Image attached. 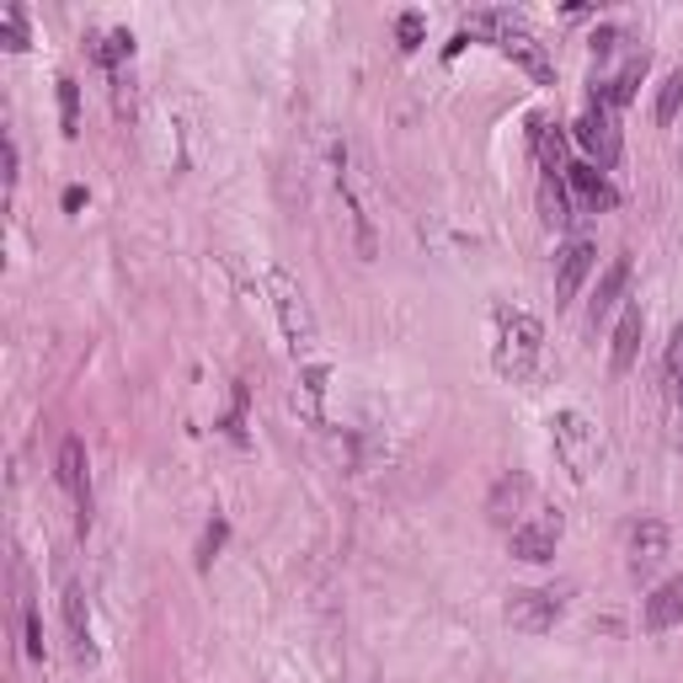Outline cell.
Instances as JSON below:
<instances>
[{
  "label": "cell",
  "mask_w": 683,
  "mask_h": 683,
  "mask_svg": "<svg viewBox=\"0 0 683 683\" xmlns=\"http://www.w3.org/2000/svg\"><path fill=\"white\" fill-rule=\"evenodd\" d=\"M641 331H646L641 305H625V310H619V326H614V353H608V368H614V374H630V363L641 353Z\"/></svg>",
  "instance_id": "4fadbf2b"
},
{
  "label": "cell",
  "mask_w": 683,
  "mask_h": 683,
  "mask_svg": "<svg viewBox=\"0 0 683 683\" xmlns=\"http://www.w3.org/2000/svg\"><path fill=\"white\" fill-rule=\"evenodd\" d=\"M528 497H534V481H528L523 470L502 476V481L491 486V497H486V519L497 523V528H519L523 508H528Z\"/></svg>",
  "instance_id": "8fae6325"
},
{
  "label": "cell",
  "mask_w": 683,
  "mask_h": 683,
  "mask_svg": "<svg viewBox=\"0 0 683 683\" xmlns=\"http://www.w3.org/2000/svg\"><path fill=\"white\" fill-rule=\"evenodd\" d=\"M27 657H43V625L33 608H27Z\"/></svg>",
  "instance_id": "d4e9b609"
},
{
  "label": "cell",
  "mask_w": 683,
  "mask_h": 683,
  "mask_svg": "<svg viewBox=\"0 0 683 683\" xmlns=\"http://www.w3.org/2000/svg\"><path fill=\"white\" fill-rule=\"evenodd\" d=\"M577 145L593 156L599 166H614L619 161V123H614V107H603V102H593L582 118H577Z\"/></svg>",
  "instance_id": "ba28073f"
},
{
  "label": "cell",
  "mask_w": 683,
  "mask_h": 683,
  "mask_svg": "<svg viewBox=\"0 0 683 683\" xmlns=\"http://www.w3.org/2000/svg\"><path fill=\"white\" fill-rule=\"evenodd\" d=\"M59 118H65V134H70V139L81 134V102H76V81H70V76L59 81Z\"/></svg>",
  "instance_id": "44dd1931"
},
{
  "label": "cell",
  "mask_w": 683,
  "mask_h": 683,
  "mask_svg": "<svg viewBox=\"0 0 683 683\" xmlns=\"http://www.w3.org/2000/svg\"><path fill=\"white\" fill-rule=\"evenodd\" d=\"M566 182L577 187V198H582V208H593V214L614 203V187L603 182V171H599V166H566Z\"/></svg>",
  "instance_id": "e0dca14e"
},
{
  "label": "cell",
  "mask_w": 683,
  "mask_h": 683,
  "mask_svg": "<svg viewBox=\"0 0 683 683\" xmlns=\"http://www.w3.org/2000/svg\"><path fill=\"white\" fill-rule=\"evenodd\" d=\"M470 27L491 33V38H497V48H502L513 65H523V70H528V76H534L539 86H556V59L545 54V43L534 38L519 16H508V11H476V16H470Z\"/></svg>",
  "instance_id": "7a4b0ae2"
},
{
  "label": "cell",
  "mask_w": 683,
  "mask_h": 683,
  "mask_svg": "<svg viewBox=\"0 0 683 683\" xmlns=\"http://www.w3.org/2000/svg\"><path fill=\"white\" fill-rule=\"evenodd\" d=\"M668 385H673V406L683 411V326L673 331V342H668Z\"/></svg>",
  "instance_id": "ffe728a7"
},
{
  "label": "cell",
  "mask_w": 683,
  "mask_h": 683,
  "mask_svg": "<svg viewBox=\"0 0 683 683\" xmlns=\"http://www.w3.org/2000/svg\"><path fill=\"white\" fill-rule=\"evenodd\" d=\"M679 107H683V65L679 70H668V81H662V91H657V123L668 128V123L679 118Z\"/></svg>",
  "instance_id": "d6986e66"
},
{
  "label": "cell",
  "mask_w": 683,
  "mask_h": 683,
  "mask_svg": "<svg viewBox=\"0 0 683 683\" xmlns=\"http://www.w3.org/2000/svg\"><path fill=\"white\" fill-rule=\"evenodd\" d=\"M561 608L566 603L556 588H513L508 593V625L523 636H545V630H556Z\"/></svg>",
  "instance_id": "5b68a950"
},
{
  "label": "cell",
  "mask_w": 683,
  "mask_h": 683,
  "mask_svg": "<svg viewBox=\"0 0 683 683\" xmlns=\"http://www.w3.org/2000/svg\"><path fill=\"white\" fill-rule=\"evenodd\" d=\"M625 288H630V262L625 257H614L608 267H603L599 288H593V326H603L619 305H625Z\"/></svg>",
  "instance_id": "5bb4252c"
},
{
  "label": "cell",
  "mask_w": 683,
  "mask_h": 683,
  "mask_svg": "<svg viewBox=\"0 0 683 683\" xmlns=\"http://www.w3.org/2000/svg\"><path fill=\"white\" fill-rule=\"evenodd\" d=\"M539 219H545L550 230L571 225V198H566V182H561V177H545V182H539Z\"/></svg>",
  "instance_id": "ac0fdd59"
},
{
  "label": "cell",
  "mask_w": 683,
  "mask_h": 683,
  "mask_svg": "<svg viewBox=\"0 0 683 683\" xmlns=\"http://www.w3.org/2000/svg\"><path fill=\"white\" fill-rule=\"evenodd\" d=\"M267 294H273L278 326H283V337H288V353H294V358H310V353H316V342H321V331H316V316H310L305 288L288 278L283 267H273V273H267Z\"/></svg>",
  "instance_id": "3957f363"
},
{
  "label": "cell",
  "mask_w": 683,
  "mask_h": 683,
  "mask_svg": "<svg viewBox=\"0 0 683 683\" xmlns=\"http://www.w3.org/2000/svg\"><path fill=\"white\" fill-rule=\"evenodd\" d=\"M550 439H556V454L566 459V470L577 481H588V470L599 459V428L582 411H561V417H550Z\"/></svg>",
  "instance_id": "277c9868"
},
{
  "label": "cell",
  "mask_w": 683,
  "mask_h": 683,
  "mask_svg": "<svg viewBox=\"0 0 683 683\" xmlns=\"http://www.w3.org/2000/svg\"><path fill=\"white\" fill-rule=\"evenodd\" d=\"M556 545H561V513H539V519H523L513 534H508V550L519 556V561L539 566L556 556Z\"/></svg>",
  "instance_id": "52a82bcc"
},
{
  "label": "cell",
  "mask_w": 683,
  "mask_h": 683,
  "mask_svg": "<svg viewBox=\"0 0 683 683\" xmlns=\"http://www.w3.org/2000/svg\"><path fill=\"white\" fill-rule=\"evenodd\" d=\"M59 486H65V497L76 502V528L86 534V523H91V476H86V443L81 439L59 443Z\"/></svg>",
  "instance_id": "30bf717a"
},
{
  "label": "cell",
  "mask_w": 683,
  "mask_h": 683,
  "mask_svg": "<svg viewBox=\"0 0 683 683\" xmlns=\"http://www.w3.org/2000/svg\"><path fill=\"white\" fill-rule=\"evenodd\" d=\"M5 48H27V27H22L16 5H5Z\"/></svg>",
  "instance_id": "603a6c76"
},
{
  "label": "cell",
  "mask_w": 683,
  "mask_h": 683,
  "mask_svg": "<svg viewBox=\"0 0 683 683\" xmlns=\"http://www.w3.org/2000/svg\"><path fill=\"white\" fill-rule=\"evenodd\" d=\"M641 76H646V54H625V65L603 81V91H599V102L603 107H625L630 96H636V86H641Z\"/></svg>",
  "instance_id": "2e32d148"
},
{
  "label": "cell",
  "mask_w": 683,
  "mask_h": 683,
  "mask_svg": "<svg viewBox=\"0 0 683 683\" xmlns=\"http://www.w3.org/2000/svg\"><path fill=\"white\" fill-rule=\"evenodd\" d=\"M641 619H646V630H651V636H662V630H673V625H679V619H683V577L662 582V588L646 599Z\"/></svg>",
  "instance_id": "9a60e30c"
},
{
  "label": "cell",
  "mask_w": 683,
  "mask_h": 683,
  "mask_svg": "<svg viewBox=\"0 0 683 683\" xmlns=\"http://www.w3.org/2000/svg\"><path fill=\"white\" fill-rule=\"evenodd\" d=\"M593 267H599V246L588 241V236L566 241L561 257H556V305H571L582 294V283L593 278Z\"/></svg>",
  "instance_id": "9c48e42d"
},
{
  "label": "cell",
  "mask_w": 683,
  "mask_h": 683,
  "mask_svg": "<svg viewBox=\"0 0 683 683\" xmlns=\"http://www.w3.org/2000/svg\"><path fill=\"white\" fill-rule=\"evenodd\" d=\"M497 331H491V363H497V374L502 379H513V385H523L534 368H539V358H545V326L534 321L528 310H497Z\"/></svg>",
  "instance_id": "6da1fadb"
},
{
  "label": "cell",
  "mask_w": 683,
  "mask_h": 683,
  "mask_svg": "<svg viewBox=\"0 0 683 683\" xmlns=\"http://www.w3.org/2000/svg\"><path fill=\"white\" fill-rule=\"evenodd\" d=\"M59 608H65V630H70V651H76V662H96V646H91V619H86V593H81V582H65V593H59Z\"/></svg>",
  "instance_id": "7c38bea8"
},
{
  "label": "cell",
  "mask_w": 683,
  "mask_h": 683,
  "mask_svg": "<svg viewBox=\"0 0 683 683\" xmlns=\"http://www.w3.org/2000/svg\"><path fill=\"white\" fill-rule=\"evenodd\" d=\"M128 54H134V33H107V38H102V48H96V59H102L107 70H113L118 59H128Z\"/></svg>",
  "instance_id": "7402d4cb"
},
{
  "label": "cell",
  "mask_w": 683,
  "mask_h": 683,
  "mask_svg": "<svg viewBox=\"0 0 683 683\" xmlns=\"http://www.w3.org/2000/svg\"><path fill=\"white\" fill-rule=\"evenodd\" d=\"M673 556V528L662 519H641L630 528V545H625V566H630V577L646 582V577H657L662 561Z\"/></svg>",
  "instance_id": "8992f818"
},
{
  "label": "cell",
  "mask_w": 683,
  "mask_h": 683,
  "mask_svg": "<svg viewBox=\"0 0 683 683\" xmlns=\"http://www.w3.org/2000/svg\"><path fill=\"white\" fill-rule=\"evenodd\" d=\"M396 38H401V48H417V43H422V16H417V11H406L401 22H396Z\"/></svg>",
  "instance_id": "cb8c5ba5"
},
{
  "label": "cell",
  "mask_w": 683,
  "mask_h": 683,
  "mask_svg": "<svg viewBox=\"0 0 683 683\" xmlns=\"http://www.w3.org/2000/svg\"><path fill=\"white\" fill-rule=\"evenodd\" d=\"M16 166H22V156H16V139H5V187H16Z\"/></svg>",
  "instance_id": "484cf974"
}]
</instances>
